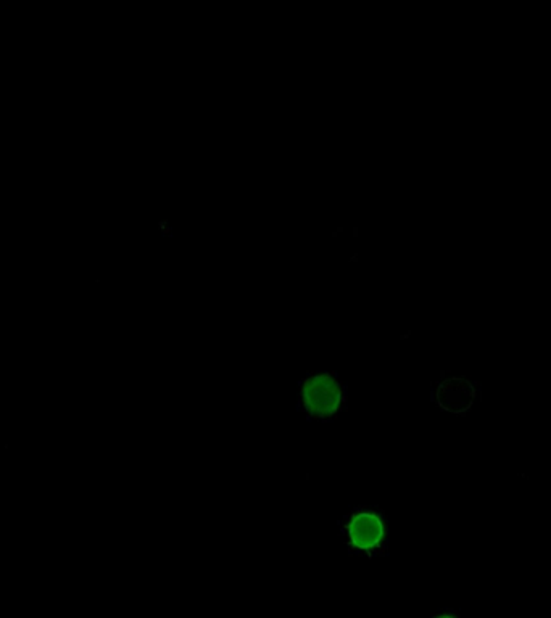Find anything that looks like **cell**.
Returning <instances> with one entry per match:
<instances>
[{
	"label": "cell",
	"instance_id": "6da1fadb",
	"mask_svg": "<svg viewBox=\"0 0 551 618\" xmlns=\"http://www.w3.org/2000/svg\"><path fill=\"white\" fill-rule=\"evenodd\" d=\"M302 400L311 416L329 417L339 411L342 388L332 375H313L303 382Z\"/></svg>",
	"mask_w": 551,
	"mask_h": 618
},
{
	"label": "cell",
	"instance_id": "7a4b0ae2",
	"mask_svg": "<svg viewBox=\"0 0 551 618\" xmlns=\"http://www.w3.org/2000/svg\"><path fill=\"white\" fill-rule=\"evenodd\" d=\"M347 535L355 551L373 554L381 549L386 540V527L374 512H358L348 520Z\"/></svg>",
	"mask_w": 551,
	"mask_h": 618
},
{
	"label": "cell",
	"instance_id": "3957f363",
	"mask_svg": "<svg viewBox=\"0 0 551 618\" xmlns=\"http://www.w3.org/2000/svg\"><path fill=\"white\" fill-rule=\"evenodd\" d=\"M435 398L447 411L463 412L473 404L474 388L466 380L448 379L437 388Z\"/></svg>",
	"mask_w": 551,
	"mask_h": 618
}]
</instances>
